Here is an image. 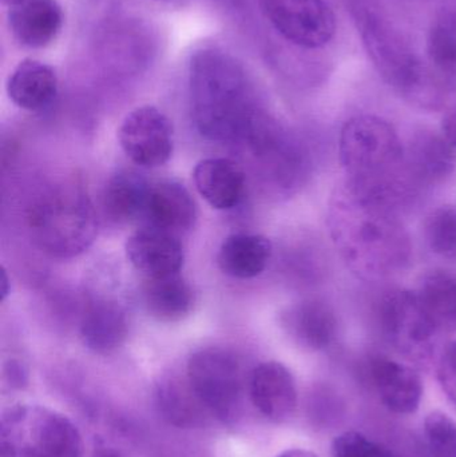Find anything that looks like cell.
<instances>
[{
    "instance_id": "obj_1",
    "label": "cell",
    "mask_w": 456,
    "mask_h": 457,
    "mask_svg": "<svg viewBox=\"0 0 456 457\" xmlns=\"http://www.w3.org/2000/svg\"><path fill=\"white\" fill-rule=\"evenodd\" d=\"M332 242L343 262L366 281H380L407 268L412 246L399 208L345 181L328 208Z\"/></svg>"
},
{
    "instance_id": "obj_2",
    "label": "cell",
    "mask_w": 456,
    "mask_h": 457,
    "mask_svg": "<svg viewBox=\"0 0 456 457\" xmlns=\"http://www.w3.org/2000/svg\"><path fill=\"white\" fill-rule=\"evenodd\" d=\"M342 3L382 79L412 106L442 109L449 87L431 67L420 61L401 29L388 18L382 0Z\"/></svg>"
},
{
    "instance_id": "obj_3",
    "label": "cell",
    "mask_w": 456,
    "mask_h": 457,
    "mask_svg": "<svg viewBox=\"0 0 456 457\" xmlns=\"http://www.w3.org/2000/svg\"><path fill=\"white\" fill-rule=\"evenodd\" d=\"M189 90L195 128L209 141L245 138L256 112L252 86L244 67L216 48L193 55Z\"/></svg>"
},
{
    "instance_id": "obj_4",
    "label": "cell",
    "mask_w": 456,
    "mask_h": 457,
    "mask_svg": "<svg viewBox=\"0 0 456 457\" xmlns=\"http://www.w3.org/2000/svg\"><path fill=\"white\" fill-rule=\"evenodd\" d=\"M339 155L348 182L396 208L417 192L407 170L403 144L383 118L359 115L347 120L340 133Z\"/></svg>"
},
{
    "instance_id": "obj_5",
    "label": "cell",
    "mask_w": 456,
    "mask_h": 457,
    "mask_svg": "<svg viewBox=\"0 0 456 457\" xmlns=\"http://www.w3.org/2000/svg\"><path fill=\"white\" fill-rule=\"evenodd\" d=\"M32 238L53 257L85 252L96 237L95 212L87 195L74 187L50 190L29 209Z\"/></svg>"
},
{
    "instance_id": "obj_6",
    "label": "cell",
    "mask_w": 456,
    "mask_h": 457,
    "mask_svg": "<svg viewBox=\"0 0 456 457\" xmlns=\"http://www.w3.org/2000/svg\"><path fill=\"white\" fill-rule=\"evenodd\" d=\"M0 457H83L82 436L56 411L15 404L0 419Z\"/></svg>"
},
{
    "instance_id": "obj_7",
    "label": "cell",
    "mask_w": 456,
    "mask_h": 457,
    "mask_svg": "<svg viewBox=\"0 0 456 457\" xmlns=\"http://www.w3.org/2000/svg\"><path fill=\"white\" fill-rule=\"evenodd\" d=\"M187 378L211 418L227 424L237 420L245 381L232 352L217 346L200 349L187 361Z\"/></svg>"
},
{
    "instance_id": "obj_8",
    "label": "cell",
    "mask_w": 456,
    "mask_h": 457,
    "mask_svg": "<svg viewBox=\"0 0 456 457\" xmlns=\"http://www.w3.org/2000/svg\"><path fill=\"white\" fill-rule=\"evenodd\" d=\"M377 319L383 336L399 354L418 365L431 361L441 329L423 308L417 293H387L380 301Z\"/></svg>"
},
{
    "instance_id": "obj_9",
    "label": "cell",
    "mask_w": 456,
    "mask_h": 457,
    "mask_svg": "<svg viewBox=\"0 0 456 457\" xmlns=\"http://www.w3.org/2000/svg\"><path fill=\"white\" fill-rule=\"evenodd\" d=\"M261 8L278 34L299 47H324L336 34V18L324 0H261Z\"/></svg>"
},
{
    "instance_id": "obj_10",
    "label": "cell",
    "mask_w": 456,
    "mask_h": 457,
    "mask_svg": "<svg viewBox=\"0 0 456 457\" xmlns=\"http://www.w3.org/2000/svg\"><path fill=\"white\" fill-rule=\"evenodd\" d=\"M123 153L141 168L155 169L170 160L173 123L154 106H142L126 115L118 131Z\"/></svg>"
},
{
    "instance_id": "obj_11",
    "label": "cell",
    "mask_w": 456,
    "mask_h": 457,
    "mask_svg": "<svg viewBox=\"0 0 456 457\" xmlns=\"http://www.w3.org/2000/svg\"><path fill=\"white\" fill-rule=\"evenodd\" d=\"M125 250L129 262L145 277L181 273L184 266V246L178 236L152 225L131 234Z\"/></svg>"
},
{
    "instance_id": "obj_12",
    "label": "cell",
    "mask_w": 456,
    "mask_h": 457,
    "mask_svg": "<svg viewBox=\"0 0 456 457\" xmlns=\"http://www.w3.org/2000/svg\"><path fill=\"white\" fill-rule=\"evenodd\" d=\"M249 396L262 416L283 423L292 418L297 408L296 381L281 362H261L249 378Z\"/></svg>"
},
{
    "instance_id": "obj_13",
    "label": "cell",
    "mask_w": 456,
    "mask_h": 457,
    "mask_svg": "<svg viewBox=\"0 0 456 457\" xmlns=\"http://www.w3.org/2000/svg\"><path fill=\"white\" fill-rule=\"evenodd\" d=\"M369 378L385 407L396 415L419 410L423 383L417 370L388 357H375L369 365Z\"/></svg>"
},
{
    "instance_id": "obj_14",
    "label": "cell",
    "mask_w": 456,
    "mask_h": 457,
    "mask_svg": "<svg viewBox=\"0 0 456 457\" xmlns=\"http://www.w3.org/2000/svg\"><path fill=\"white\" fill-rule=\"evenodd\" d=\"M281 327L296 345L318 352L328 348L336 337L334 309L319 300H305L289 306L281 314Z\"/></svg>"
},
{
    "instance_id": "obj_15",
    "label": "cell",
    "mask_w": 456,
    "mask_h": 457,
    "mask_svg": "<svg viewBox=\"0 0 456 457\" xmlns=\"http://www.w3.org/2000/svg\"><path fill=\"white\" fill-rule=\"evenodd\" d=\"M79 333L83 345L94 353H112L128 338V313L115 300L96 298L83 313Z\"/></svg>"
},
{
    "instance_id": "obj_16",
    "label": "cell",
    "mask_w": 456,
    "mask_h": 457,
    "mask_svg": "<svg viewBox=\"0 0 456 457\" xmlns=\"http://www.w3.org/2000/svg\"><path fill=\"white\" fill-rule=\"evenodd\" d=\"M8 23L21 45L42 48L61 31L63 13L56 0H18L10 5Z\"/></svg>"
},
{
    "instance_id": "obj_17",
    "label": "cell",
    "mask_w": 456,
    "mask_h": 457,
    "mask_svg": "<svg viewBox=\"0 0 456 457\" xmlns=\"http://www.w3.org/2000/svg\"><path fill=\"white\" fill-rule=\"evenodd\" d=\"M195 189L217 211H230L240 205L245 195V174L228 158H206L193 171Z\"/></svg>"
},
{
    "instance_id": "obj_18",
    "label": "cell",
    "mask_w": 456,
    "mask_h": 457,
    "mask_svg": "<svg viewBox=\"0 0 456 457\" xmlns=\"http://www.w3.org/2000/svg\"><path fill=\"white\" fill-rule=\"evenodd\" d=\"M407 170L415 187L444 181L455 169L454 147L444 137L423 130L404 147Z\"/></svg>"
},
{
    "instance_id": "obj_19",
    "label": "cell",
    "mask_w": 456,
    "mask_h": 457,
    "mask_svg": "<svg viewBox=\"0 0 456 457\" xmlns=\"http://www.w3.org/2000/svg\"><path fill=\"white\" fill-rule=\"evenodd\" d=\"M197 217L195 198L184 185L176 181L152 185L144 216L149 225L178 236L195 227Z\"/></svg>"
},
{
    "instance_id": "obj_20",
    "label": "cell",
    "mask_w": 456,
    "mask_h": 457,
    "mask_svg": "<svg viewBox=\"0 0 456 457\" xmlns=\"http://www.w3.org/2000/svg\"><path fill=\"white\" fill-rule=\"evenodd\" d=\"M142 303L147 313L161 322H178L192 313L195 292L181 273L146 277Z\"/></svg>"
},
{
    "instance_id": "obj_21",
    "label": "cell",
    "mask_w": 456,
    "mask_h": 457,
    "mask_svg": "<svg viewBox=\"0 0 456 457\" xmlns=\"http://www.w3.org/2000/svg\"><path fill=\"white\" fill-rule=\"evenodd\" d=\"M12 104L27 112H43L55 101L58 78L53 67L35 59H24L7 82Z\"/></svg>"
},
{
    "instance_id": "obj_22",
    "label": "cell",
    "mask_w": 456,
    "mask_h": 457,
    "mask_svg": "<svg viewBox=\"0 0 456 457\" xmlns=\"http://www.w3.org/2000/svg\"><path fill=\"white\" fill-rule=\"evenodd\" d=\"M272 252V244L267 237L233 234L222 242L217 262L227 276L240 279L254 278L267 269Z\"/></svg>"
},
{
    "instance_id": "obj_23",
    "label": "cell",
    "mask_w": 456,
    "mask_h": 457,
    "mask_svg": "<svg viewBox=\"0 0 456 457\" xmlns=\"http://www.w3.org/2000/svg\"><path fill=\"white\" fill-rule=\"evenodd\" d=\"M155 405L160 415L177 428H197L211 418L187 378L161 381L155 389Z\"/></svg>"
},
{
    "instance_id": "obj_24",
    "label": "cell",
    "mask_w": 456,
    "mask_h": 457,
    "mask_svg": "<svg viewBox=\"0 0 456 457\" xmlns=\"http://www.w3.org/2000/svg\"><path fill=\"white\" fill-rule=\"evenodd\" d=\"M152 185L134 170H120L110 177L104 193V208L114 221L126 224L145 216Z\"/></svg>"
},
{
    "instance_id": "obj_25",
    "label": "cell",
    "mask_w": 456,
    "mask_h": 457,
    "mask_svg": "<svg viewBox=\"0 0 456 457\" xmlns=\"http://www.w3.org/2000/svg\"><path fill=\"white\" fill-rule=\"evenodd\" d=\"M427 56L431 69L446 83H456V8L436 12L427 35Z\"/></svg>"
},
{
    "instance_id": "obj_26",
    "label": "cell",
    "mask_w": 456,
    "mask_h": 457,
    "mask_svg": "<svg viewBox=\"0 0 456 457\" xmlns=\"http://www.w3.org/2000/svg\"><path fill=\"white\" fill-rule=\"evenodd\" d=\"M418 297L436 327L456 330V277L434 271L423 278Z\"/></svg>"
},
{
    "instance_id": "obj_27",
    "label": "cell",
    "mask_w": 456,
    "mask_h": 457,
    "mask_svg": "<svg viewBox=\"0 0 456 457\" xmlns=\"http://www.w3.org/2000/svg\"><path fill=\"white\" fill-rule=\"evenodd\" d=\"M425 237L428 246L439 257L456 261V211L439 208L425 222Z\"/></svg>"
},
{
    "instance_id": "obj_28",
    "label": "cell",
    "mask_w": 456,
    "mask_h": 457,
    "mask_svg": "<svg viewBox=\"0 0 456 457\" xmlns=\"http://www.w3.org/2000/svg\"><path fill=\"white\" fill-rule=\"evenodd\" d=\"M423 429L430 457H456V423L449 415L428 413Z\"/></svg>"
},
{
    "instance_id": "obj_29",
    "label": "cell",
    "mask_w": 456,
    "mask_h": 457,
    "mask_svg": "<svg viewBox=\"0 0 456 457\" xmlns=\"http://www.w3.org/2000/svg\"><path fill=\"white\" fill-rule=\"evenodd\" d=\"M332 455L334 457H399L390 448L356 431L339 435L332 443Z\"/></svg>"
},
{
    "instance_id": "obj_30",
    "label": "cell",
    "mask_w": 456,
    "mask_h": 457,
    "mask_svg": "<svg viewBox=\"0 0 456 457\" xmlns=\"http://www.w3.org/2000/svg\"><path fill=\"white\" fill-rule=\"evenodd\" d=\"M438 381L444 394L456 405V341L449 344L439 357Z\"/></svg>"
},
{
    "instance_id": "obj_31",
    "label": "cell",
    "mask_w": 456,
    "mask_h": 457,
    "mask_svg": "<svg viewBox=\"0 0 456 457\" xmlns=\"http://www.w3.org/2000/svg\"><path fill=\"white\" fill-rule=\"evenodd\" d=\"M4 381L10 388L21 389L29 386V370L19 360H8L4 365Z\"/></svg>"
},
{
    "instance_id": "obj_32",
    "label": "cell",
    "mask_w": 456,
    "mask_h": 457,
    "mask_svg": "<svg viewBox=\"0 0 456 457\" xmlns=\"http://www.w3.org/2000/svg\"><path fill=\"white\" fill-rule=\"evenodd\" d=\"M442 131L444 137L450 145L456 149V104L450 107L442 120Z\"/></svg>"
},
{
    "instance_id": "obj_33",
    "label": "cell",
    "mask_w": 456,
    "mask_h": 457,
    "mask_svg": "<svg viewBox=\"0 0 456 457\" xmlns=\"http://www.w3.org/2000/svg\"><path fill=\"white\" fill-rule=\"evenodd\" d=\"M278 457H319L315 453H311L307 450H300V448H294V450L286 451V453H280Z\"/></svg>"
},
{
    "instance_id": "obj_34",
    "label": "cell",
    "mask_w": 456,
    "mask_h": 457,
    "mask_svg": "<svg viewBox=\"0 0 456 457\" xmlns=\"http://www.w3.org/2000/svg\"><path fill=\"white\" fill-rule=\"evenodd\" d=\"M2 290H0V295H2V301H4L7 298V295H10L11 292V282L10 278H8L7 273H5L4 269H2Z\"/></svg>"
},
{
    "instance_id": "obj_35",
    "label": "cell",
    "mask_w": 456,
    "mask_h": 457,
    "mask_svg": "<svg viewBox=\"0 0 456 457\" xmlns=\"http://www.w3.org/2000/svg\"><path fill=\"white\" fill-rule=\"evenodd\" d=\"M91 457H122L120 453L109 447H98Z\"/></svg>"
},
{
    "instance_id": "obj_36",
    "label": "cell",
    "mask_w": 456,
    "mask_h": 457,
    "mask_svg": "<svg viewBox=\"0 0 456 457\" xmlns=\"http://www.w3.org/2000/svg\"><path fill=\"white\" fill-rule=\"evenodd\" d=\"M2 2L3 4L12 5L13 3L18 2V0H2Z\"/></svg>"
}]
</instances>
